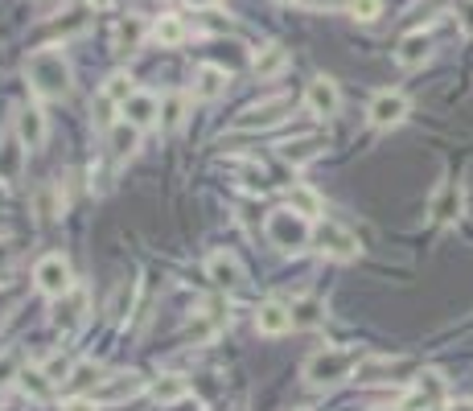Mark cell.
Returning <instances> with one entry per match:
<instances>
[{
    "label": "cell",
    "mask_w": 473,
    "mask_h": 411,
    "mask_svg": "<svg viewBox=\"0 0 473 411\" xmlns=\"http://www.w3.org/2000/svg\"><path fill=\"white\" fill-rule=\"evenodd\" d=\"M25 79L37 99H66L71 95V62L58 50H37L25 58Z\"/></svg>",
    "instance_id": "6da1fadb"
},
{
    "label": "cell",
    "mask_w": 473,
    "mask_h": 411,
    "mask_svg": "<svg viewBox=\"0 0 473 411\" xmlns=\"http://www.w3.org/2000/svg\"><path fill=\"white\" fill-rule=\"evenodd\" d=\"M358 367H362V354H358V349H317V354L304 358L301 378L309 387H333V383L354 375Z\"/></svg>",
    "instance_id": "7a4b0ae2"
},
{
    "label": "cell",
    "mask_w": 473,
    "mask_h": 411,
    "mask_svg": "<svg viewBox=\"0 0 473 411\" xmlns=\"http://www.w3.org/2000/svg\"><path fill=\"white\" fill-rule=\"evenodd\" d=\"M264 234H268V243L280 251H301L304 243L313 239V223L304 215H296L293 206H285V210H272L268 215Z\"/></svg>",
    "instance_id": "3957f363"
},
{
    "label": "cell",
    "mask_w": 473,
    "mask_h": 411,
    "mask_svg": "<svg viewBox=\"0 0 473 411\" xmlns=\"http://www.w3.org/2000/svg\"><path fill=\"white\" fill-rule=\"evenodd\" d=\"M34 284L42 296H66L74 288V276H71V263L63 260V255H42L34 268Z\"/></svg>",
    "instance_id": "277c9868"
},
{
    "label": "cell",
    "mask_w": 473,
    "mask_h": 411,
    "mask_svg": "<svg viewBox=\"0 0 473 411\" xmlns=\"http://www.w3.org/2000/svg\"><path fill=\"white\" fill-rule=\"evenodd\" d=\"M304 108H309V116H317V119H333L342 111V91H338V82L333 79H313L309 87H304Z\"/></svg>",
    "instance_id": "5b68a950"
},
{
    "label": "cell",
    "mask_w": 473,
    "mask_h": 411,
    "mask_svg": "<svg viewBox=\"0 0 473 411\" xmlns=\"http://www.w3.org/2000/svg\"><path fill=\"white\" fill-rule=\"evenodd\" d=\"M408 111H411L408 95H400V91H379V95L371 99V108H366V119L375 128H395L408 119Z\"/></svg>",
    "instance_id": "8992f818"
},
{
    "label": "cell",
    "mask_w": 473,
    "mask_h": 411,
    "mask_svg": "<svg viewBox=\"0 0 473 411\" xmlns=\"http://www.w3.org/2000/svg\"><path fill=\"white\" fill-rule=\"evenodd\" d=\"M293 111V99H268V103H259V108H247L239 119H235V128L239 132H264V128H276V124H285V116Z\"/></svg>",
    "instance_id": "52a82bcc"
},
{
    "label": "cell",
    "mask_w": 473,
    "mask_h": 411,
    "mask_svg": "<svg viewBox=\"0 0 473 411\" xmlns=\"http://www.w3.org/2000/svg\"><path fill=\"white\" fill-rule=\"evenodd\" d=\"M140 391H144V375H136V370H120V375L103 378L91 399L95 403H124V399H136Z\"/></svg>",
    "instance_id": "ba28073f"
},
{
    "label": "cell",
    "mask_w": 473,
    "mask_h": 411,
    "mask_svg": "<svg viewBox=\"0 0 473 411\" xmlns=\"http://www.w3.org/2000/svg\"><path fill=\"white\" fill-rule=\"evenodd\" d=\"M440 399H445V378H440L437 370H429V375H420V383L403 395L395 411H429L432 403H440Z\"/></svg>",
    "instance_id": "9c48e42d"
},
{
    "label": "cell",
    "mask_w": 473,
    "mask_h": 411,
    "mask_svg": "<svg viewBox=\"0 0 473 411\" xmlns=\"http://www.w3.org/2000/svg\"><path fill=\"white\" fill-rule=\"evenodd\" d=\"M87 321V288H71L66 296H58V309H54V325L71 338V333L82 330Z\"/></svg>",
    "instance_id": "30bf717a"
},
{
    "label": "cell",
    "mask_w": 473,
    "mask_h": 411,
    "mask_svg": "<svg viewBox=\"0 0 473 411\" xmlns=\"http://www.w3.org/2000/svg\"><path fill=\"white\" fill-rule=\"evenodd\" d=\"M313 239L322 243V251H330L333 260H354L358 255V239L338 223H317L313 226Z\"/></svg>",
    "instance_id": "8fae6325"
},
{
    "label": "cell",
    "mask_w": 473,
    "mask_h": 411,
    "mask_svg": "<svg viewBox=\"0 0 473 411\" xmlns=\"http://www.w3.org/2000/svg\"><path fill=\"white\" fill-rule=\"evenodd\" d=\"M13 128H17V136H21V144H25V148H42L45 136H50L45 111L37 108V103H21V108H17V119H13Z\"/></svg>",
    "instance_id": "7c38bea8"
},
{
    "label": "cell",
    "mask_w": 473,
    "mask_h": 411,
    "mask_svg": "<svg viewBox=\"0 0 473 411\" xmlns=\"http://www.w3.org/2000/svg\"><path fill=\"white\" fill-rule=\"evenodd\" d=\"M120 116H124V124H132L144 132V128H152L157 119H161V99L152 95V91H136L124 108H120Z\"/></svg>",
    "instance_id": "4fadbf2b"
},
{
    "label": "cell",
    "mask_w": 473,
    "mask_h": 411,
    "mask_svg": "<svg viewBox=\"0 0 473 411\" xmlns=\"http://www.w3.org/2000/svg\"><path fill=\"white\" fill-rule=\"evenodd\" d=\"M432 54V37L429 29H411V33L400 37V45H395V62L403 66V71H416V66H424Z\"/></svg>",
    "instance_id": "5bb4252c"
},
{
    "label": "cell",
    "mask_w": 473,
    "mask_h": 411,
    "mask_svg": "<svg viewBox=\"0 0 473 411\" xmlns=\"http://www.w3.org/2000/svg\"><path fill=\"white\" fill-rule=\"evenodd\" d=\"M21 169H25V144H21L17 128H13V132L0 136V181L5 186L21 181Z\"/></svg>",
    "instance_id": "9a60e30c"
},
{
    "label": "cell",
    "mask_w": 473,
    "mask_h": 411,
    "mask_svg": "<svg viewBox=\"0 0 473 411\" xmlns=\"http://www.w3.org/2000/svg\"><path fill=\"white\" fill-rule=\"evenodd\" d=\"M227 87H231V74H227L223 66H215V62H202V66L194 71V91H189V95H194V99H206V103H210V99H218Z\"/></svg>",
    "instance_id": "2e32d148"
},
{
    "label": "cell",
    "mask_w": 473,
    "mask_h": 411,
    "mask_svg": "<svg viewBox=\"0 0 473 411\" xmlns=\"http://www.w3.org/2000/svg\"><path fill=\"white\" fill-rule=\"evenodd\" d=\"M206 276L215 280L218 288H239V284H243V263H239V255H231V251H215V255L206 260Z\"/></svg>",
    "instance_id": "e0dca14e"
},
{
    "label": "cell",
    "mask_w": 473,
    "mask_h": 411,
    "mask_svg": "<svg viewBox=\"0 0 473 411\" xmlns=\"http://www.w3.org/2000/svg\"><path fill=\"white\" fill-rule=\"evenodd\" d=\"M288 71V50L285 45H264V50H256V58H251V74H256L259 82H268V79H280V74Z\"/></svg>",
    "instance_id": "ac0fdd59"
},
{
    "label": "cell",
    "mask_w": 473,
    "mask_h": 411,
    "mask_svg": "<svg viewBox=\"0 0 473 411\" xmlns=\"http://www.w3.org/2000/svg\"><path fill=\"white\" fill-rule=\"evenodd\" d=\"M186 37H189V25L181 17H173V13H165V17H157L149 25V42L161 45V50H178Z\"/></svg>",
    "instance_id": "d6986e66"
},
{
    "label": "cell",
    "mask_w": 473,
    "mask_h": 411,
    "mask_svg": "<svg viewBox=\"0 0 473 411\" xmlns=\"http://www.w3.org/2000/svg\"><path fill=\"white\" fill-rule=\"evenodd\" d=\"M256 330L264 333V338H280V333L293 330V309H285L280 301H268V304H259V313H256Z\"/></svg>",
    "instance_id": "ffe728a7"
},
{
    "label": "cell",
    "mask_w": 473,
    "mask_h": 411,
    "mask_svg": "<svg viewBox=\"0 0 473 411\" xmlns=\"http://www.w3.org/2000/svg\"><path fill=\"white\" fill-rule=\"evenodd\" d=\"M322 152H325L322 136H301V140H293V144H280V161L293 165V169H304V165L317 161Z\"/></svg>",
    "instance_id": "44dd1931"
},
{
    "label": "cell",
    "mask_w": 473,
    "mask_h": 411,
    "mask_svg": "<svg viewBox=\"0 0 473 411\" xmlns=\"http://www.w3.org/2000/svg\"><path fill=\"white\" fill-rule=\"evenodd\" d=\"M218 330H223V313H218V304H210V309H202V313L189 321V341H194V346H206Z\"/></svg>",
    "instance_id": "7402d4cb"
},
{
    "label": "cell",
    "mask_w": 473,
    "mask_h": 411,
    "mask_svg": "<svg viewBox=\"0 0 473 411\" xmlns=\"http://www.w3.org/2000/svg\"><path fill=\"white\" fill-rule=\"evenodd\" d=\"M457 210H461V189L449 181V186L437 189V197H432V206H429V215L437 218V223H449V218H457Z\"/></svg>",
    "instance_id": "603a6c76"
},
{
    "label": "cell",
    "mask_w": 473,
    "mask_h": 411,
    "mask_svg": "<svg viewBox=\"0 0 473 411\" xmlns=\"http://www.w3.org/2000/svg\"><path fill=\"white\" fill-rule=\"evenodd\" d=\"M288 206H293L296 215H304V218H309V223H313V218H317V215H322V197L313 194L309 186H293V194H288Z\"/></svg>",
    "instance_id": "cb8c5ba5"
},
{
    "label": "cell",
    "mask_w": 473,
    "mask_h": 411,
    "mask_svg": "<svg viewBox=\"0 0 473 411\" xmlns=\"http://www.w3.org/2000/svg\"><path fill=\"white\" fill-rule=\"evenodd\" d=\"M136 144H140V128H132V124L120 119V124L111 128V152H116V157H132Z\"/></svg>",
    "instance_id": "d4e9b609"
},
{
    "label": "cell",
    "mask_w": 473,
    "mask_h": 411,
    "mask_svg": "<svg viewBox=\"0 0 473 411\" xmlns=\"http://www.w3.org/2000/svg\"><path fill=\"white\" fill-rule=\"evenodd\" d=\"M132 95H136V87H132V79H128V74H111V79L103 82V103H116V108H124Z\"/></svg>",
    "instance_id": "484cf974"
},
{
    "label": "cell",
    "mask_w": 473,
    "mask_h": 411,
    "mask_svg": "<svg viewBox=\"0 0 473 411\" xmlns=\"http://www.w3.org/2000/svg\"><path fill=\"white\" fill-rule=\"evenodd\" d=\"M17 387L29 395V399H50V375L45 370H21V378H17Z\"/></svg>",
    "instance_id": "4316f807"
},
{
    "label": "cell",
    "mask_w": 473,
    "mask_h": 411,
    "mask_svg": "<svg viewBox=\"0 0 473 411\" xmlns=\"http://www.w3.org/2000/svg\"><path fill=\"white\" fill-rule=\"evenodd\" d=\"M186 391H189V387H186V378H181V375H165V378L152 383V399H157V403H178Z\"/></svg>",
    "instance_id": "83f0119b"
},
{
    "label": "cell",
    "mask_w": 473,
    "mask_h": 411,
    "mask_svg": "<svg viewBox=\"0 0 473 411\" xmlns=\"http://www.w3.org/2000/svg\"><path fill=\"white\" fill-rule=\"evenodd\" d=\"M103 383V370L95 367V362H79V367H71V378H66V387L71 391H82V387H99Z\"/></svg>",
    "instance_id": "f1b7e54d"
},
{
    "label": "cell",
    "mask_w": 473,
    "mask_h": 411,
    "mask_svg": "<svg viewBox=\"0 0 473 411\" xmlns=\"http://www.w3.org/2000/svg\"><path fill=\"white\" fill-rule=\"evenodd\" d=\"M322 317H325V309L317 301L293 304V330H296V325H322Z\"/></svg>",
    "instance_id": "f546056e"
},
{
    "label": "cell",
    "mask_w": 473,
    "mask_h": 411,
    "mask_svg": "<svg viewBox=\"0 0 473 411\" xmlns=\"http://www.w3.org/2000/svg\"><path fill=\"white\" fill-rule=\"evenodd\" d=\"M161 116H165V128H181V119H186V99L181 95L161 99Z\"/></svg>",
    "instance_id": "4dcf8cb0"
},
{
    "label": "cell",
    "mask_w": 473,
    "mask_h": 411,
    "mask_svg": "<svg viewBox=\"0 0 473 411\" xmlns=\"http://www.w3.org/2000/svg\"><path fill=\"white\" fill-rule=\"evenodd\" d=\"M350 13L354 21H375L383 13V0H350Z\"/></svg>",
    "instance_id": "1f68e13d"
},
{
    "label": "cell",
    "mask_w": 473,
    "mask_h": 411,
    "mask_svg": "<svg viewBox=\"0 0 473 411\" xmlns=\"http://www.w3.org/2000/svg\"><path fill=\"white\" fill-rule=\"evenodd\" d=\"M453 17H457V25H461V33L473 37V0H457V5H453Z\"/></svg>",
    "instance_id": "d6a6232c"
},
{
    "label": "cell",
    "mask_w": 473,
    "mask_h": 411,
    "mask_svg": "<svg viewBox=\"0 0 473 411\" xmlns=\"http://www.w3.org/2000/svg\"><path fill=\"white\" fill-rule=\"evenodd\" d=\"M17 378H21L17 358H13V354H0V387H5V383H17Z\"/></svg>",
    "instance_id": "836d02e7"
},
{
    "label": "cell",
    "mask_w": 473,
    "mask_h": 411,
    "mask_svg": "<svg viewBox=\"0 0 473 411\" xmlns=\"http://www.w3.org/2000/svg\"><path fill=\"white\" fill-rule=\"evenodd\" d=\"M304 9H313V13H330V9H350V0H301Z\"/></svg>",
    "instance_id": "e575fe53"
},
{
    "label": "cell",
    "mask_w": 473,
    "mask_h": 411,
    "mask_svg": "<svg viewBox=\"0 0 473 411\" xmlns=\"http://www.w3.org/2000/svg\"><path fill=\"white\" fill-rule=\"evenodd\" d=\"M63 411H99V407H95V399H71Z\"/></svg>",
    "instance_id": "d590c367"
},
{
    "label": "cell",
    "mask_w": 473,
    "mask_h": 411,
    "mask_svg": "<svg viewBox=\"0 0 473 411\" xmlns=\"http://www.w3.org/2000/svg\"><path fill=\"white\" fill-rule=\"evenodd\" d=\"M449 411H473V399H457V403H449Z\"/></svg>",
    "instance_id": "8d00e7d4"
},
{
    "label": "cell",
    "mask_w": 473,
    "mask_h": 411,
    "mask_svg": "<svg viewBox=\"0 0 473 411\" xmlns=\"http://www.w3.org/2000/svg\"><path fill=\"white\" fill-rule=\"evenodd\" d=\"M91 5H99V9H108V5H111V0H91Z\"/></svg>",
    "instance_id": "74e56055"
},
{
    "label": "cell",
    "mask_w": 473,
    "mask_h": 411,
    "mask_svg": "<svg viewBox=\"0 0 473 411\" xmlns=\"http://www.w3.org/2000/svg\"><path fill=\"white\" fill-rule=\"evenodd\" d=\"M280 5H293V0H280Z\"/></svg>",
    "instance_id": "f35d334b"
}]
</instances>
